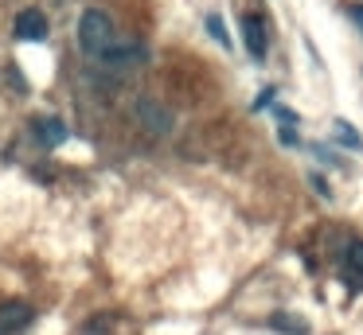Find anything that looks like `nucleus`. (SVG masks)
Wrapping results in <instances>:
<instances>
[{
    "instance_id": "14",
    "label": "nucleus",
    "mask_w": 363,
    "mask_h": 335,
    "mask_svg": "<svg viewBox=\"0 0 363 335\" xmlns=\"http://www.w3.org/2000/svg\"><path fill=\"white\" fill-rule=\"evenodd\" d=\"M269 101H274V90H262V98H258V101H254V106H258V109H262V106H269Z\"/></svg>"
},
{
    "instance_id": "5",
    "label": "nucleus",
    "mask_w": 363,
    "mask_h": 335,
    "mask_svg": "<svg viewBox=\"0 0 363 335\" xmlns=\"http://www.w3.org/2000/svg\"><path fill=\"white\" fill-rule=\"evenodd\" d=\"M16 39H24V43L48 39V16H43L40 8H24V12L16 16Z\"/></svg>"
},
{
    "instance_id": "1",
    "label": "nucleus",
    "mask_w": 363,
    "mask_h": 335,
    "mask_svg": "<svg viewBox=\"0 0 363 335\" xmlns=\"http://www.w3.org/2000/svg\"><path fill=\"white\" fill-rule=\"evenodd\" d=\"M113 39H118V31H113V20L102 8H86V12L79 16V47H82L86 59H98Z\"/></svg>"
},
{
    "instance_id": "2",
    "label": "nucleus",
    "mask_w": 363,
    "mask_h": 335,
    "mask_svg": "<svg viewBox=\"0 0 363 335\" xmlns=\"http://www.w3.org/2000/svg\"><path fill=\"white\" fill-rule=\"evenodd\" d=\"M145 59H149V51H145L141 43H133V39H113V43L106 47L102 55H98V62H102L106 70H118V74L141 67Z\"/></svg>"
},
{
    "instance_id": "4",
    "label": "nucleus",
    "mask_w": 363,
    "mask_h": 335,
    "mask_svg": "<svg viewBox=\"0 0 363 335\" xmlns=\"http://www.w3.org/2000/svg\"><path fill=\"white\" fill-rule=\"evenodd\" d=\"M32 316H35V312L28 308L24 300H4V304H0V335L24 331V327L32 324Z\"/></svg>"
},
{
    "instance_id": "6",
    "label": "nucleus",
    "mask_w": 363,
    "mask_h": 335,
    "mask_svg": "<svg viewBox=\"0 0 363 335\" xmlns=\"http://www.w3.org/2000/svg\"><path fill=\"white\" fill-rule=\"evenodd\" d=\"M28 125H32V137L40 140L43 148H55L67 140V125L59 121V117H35V121H28Z\"/></svg>"
},
{
    "instance_id": "7",
    "label": "nucleus",
    "mask_w": 363,
    "mask_h": 335,
    "mask_svg": "<svg viewBox=\"0 0 363 335\" xmlns=\"http://www.w3.org/2000/svg\"><path fill=\"white\" fill-rule=\"evenodd\" d=\"M344 280H347V288H363V242H347V249H344Z\"/></svg>"
},
{
    "instance_id": "12",
    "label": "nucleus",
    "mask_w": 363,
    "mask_h": 335,
    "mask_svg": "<svg viewBox=\"0 0 363 335\" xmlns=\"http://www.w3.org/2000/svg\"><path fill=\"white\" fill-rule=\"evenodd\" d=\"M277 137H281V144H289V148L297 144V129H293V121H285V125H281V132H277Z\"/></svg>"
},
{
    "instance_id": "9",
    "label": "nucleus",
    "mask_w": 363,
    "mask_h": 335,
    "mask_svg": "<svg viewBox=\"0 0 363 335\" xmlns=\"http://www.w3.org/2000/svg\"><path fill=\"white\" fill-rule=\"evenodd\" d=\"M269 327H281V331H293V335H305L308 331V324H305V319H293V316H274V319H269Z\"/></svg>"
},
{
    "instance_id": "10",
    "label": "nucleus",
    "mask_w": 363,
    "mask_h": 335,
    "mask_svg": "<svg viewBox=\"0 0 363 335\" xmlns=\"http://www.w3.org/2000/svg\"><path fill=\"white\" fill-rule=\"evenodd\" d=\"M332 132H336V137L344 140L347 148H359V144H363V140H359V132H355L347 121H332Z\"/></svg>"
},
{
    "instance_id": "3",
    "label": "nucleus",
    "mask_w": 363,
    "mask_h": 335,
    "mask_svg": "<svg viewBox=\"0 0 363 335\" xmlns=\"http://www.w3.org/2000/svg\"><path fill=\"white\" fill-rule=\"evenodd\" d=\"M242 39H246V51H250V59H266L269 51V39H266V20L254 12L242 16Z\"/></svg>"
},
{
    "instance_id": "13",
    "label": "nucleus",
    "mask_w": 363,
    "mask_h": 335,
    "mask_svg": "<svg viewBox=\"0 0 363 335\" xmlns=\"http://www.w3.org/2000/svg\"><path fill=\"white\" fill-rule=\"evenodd\" d=\"M347 12H352V20L359 23V31H363V4H352V8H347Z\"/></svg>"
},
{
    "instance_id": "8",
    "label": "nucleus",
    "mask_w": 363,
    "mask_h": 335,
    "mask_svg": "<svg viewBox=\"0 0 363 335\" xmlns=\"http://www.w3.org/2000/svg\"><path fill=\"white\" fill-rule=\"evenodd\" d=\"M137 109H141V117L149 121V129H152V132H168V129H172V117H168L160 106H152V101H141Z\"/></svg>"
},
{
    "instance_id": "11",
    "label": "nucleus",
    "mask_w": 363,
    "mask_h": 335,
    "mask_svg": "<svg viewBox=\"0 0 363 335\" xmlns=\"http://www.w3.org/2000/svg\"><path fill=\"white\" fill-rule=\"evenodd\" d=\"M207 31H211V35L219 39L223 47H230V39H227V28H223V20H219V16H215V12L207 16Z\"/></svg>"
}]
</instances>
